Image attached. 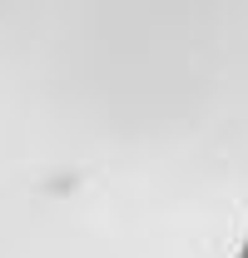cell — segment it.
<instances>
[{
    "label": "cell",
    "instance_id": "1",
    "mask_svg": "<svg viewBox=\"0 0 248 258\" xmlns=\"http://www.w3.org/2000/svg\"><path fill=\"white\" fill-rule=\"evenodd\" d=\"M243 258H248V243H243Z\"/></svg>",
    "mask_w": 248,
    "mask_h": 258
}]
</instances>
